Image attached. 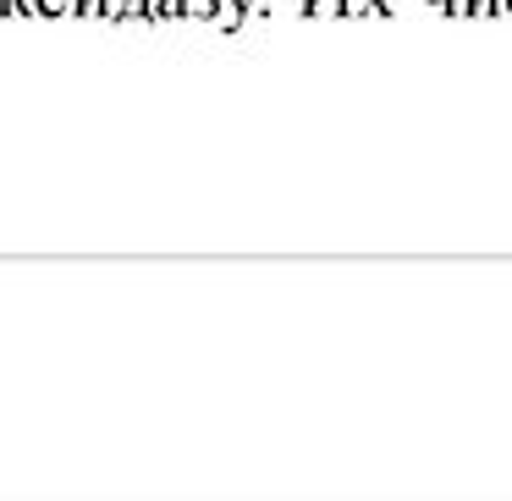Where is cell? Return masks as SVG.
Listing matches in <instances>:
<instances>
[{"label":"cell","instance_id":"277c9868","mask_svg":"<svg viewBox=\"0 0 512 501\" xmlns=\"http://www.w3.org/2000/svg\"><path fill=\"white\" fill-rule=\"evenodd\" d=\"M501 12V0H468V23H490Z\"/></svg>","mask_w":512,"mask_h":501},{"label":"cell","instance_id":"9c48e42d","mask_svg":"<svg viewBox=\"0 0 512 501\" xmlns=\"http://www.w3.org/2000/svg\"><path fill=\"white\" fill-rule=\"evenodd\" d=\"M501 12H507V17H512V0H501Z\"/></svg>","mask_w":512,"mask_h":501},{"label":"cell","instance_id":"5b68a950","mask_svg":"<svg viewBox=\"0 0 512 501\" xmlns=\"http://www.w3.org/2000/svg\"><path fill=\"white\" fill-rule=\"evenodd\" d=\"M215 0H182V17H199V23H210Z\"/></svg>","mask_w":512,"mask_h":501},{"label":"cell","instance_id":"3957f363","mask_svg":"<svg viewBox=\"0 0 512 501\" xmlns=\"http://www.w3.org/2000/svg\"><path fill=\"white\" fill-rule=\"evenodd\" d=\"M34 6H39V23H50V17H56V23L72 17V0H34Z\"/></svg>","mask_w":512,"mask_h":501},{"label":"cell","instance_id":"52a82bcc","mask_svg":"<svg viewBox=\"0 0 512 501\" xmlns=\"http://www.w3.org/2000/svg\"><path fill=\"white\" fill-rule=\"evenodd\" d=\"M430 6H435V12H446V0H430Z\"/></svg>","mask_w":512,"mask_h":501},{"label":"cell","instance_id":"6da1fadb","mask_svg":"<svg viewBox=\"0 0 512 501\" xmlns=\"http://www.w3.org/2000/svg\"><path fill=\"white\" fill-rule=\"evenodd\" d=\"M182 0H144V23H177Z\"/></svg>","mask_w":512,"mask_h":501},{"label":"cell","instance_id":"ba28073f","mask_svg":"<svg viewBox=\"0 0 512 501\" xmlns=\"http://www.w3.org/2000/svg\"><path fill=\"white\" fill-rule=\"evenodd\" d=\"M309 12H314V0H303V17H309Z\"/></svg>","mask_w":512,"mask_h":501},{"label":"cell","instance_id":"7a4b0ae2","mask_svg":"<svg viewBox=\"0 0 512 501\" xmlns=\"http://www.w3.org/2000/svg\"><path fill=\"white\" fill-rule=\"evenodd\" d=\"M133 0H100V23H127Z\"/></svg>","mask_w":512,"mask_h":501},{"label":"cell","instance_id":"8992f818","mask_svg":"<svg viewBox=\"0 0 512 501\" xmlns=\"http://www.w3.org/2000/svg\"><path fill=\"white\" fill-rule=\"evenodd\" d=\"M12 12H17V17H34V23H39V6H34V0H12Z\"/></svg>","mask_w":512,"mask_h":501}]
</instances>
